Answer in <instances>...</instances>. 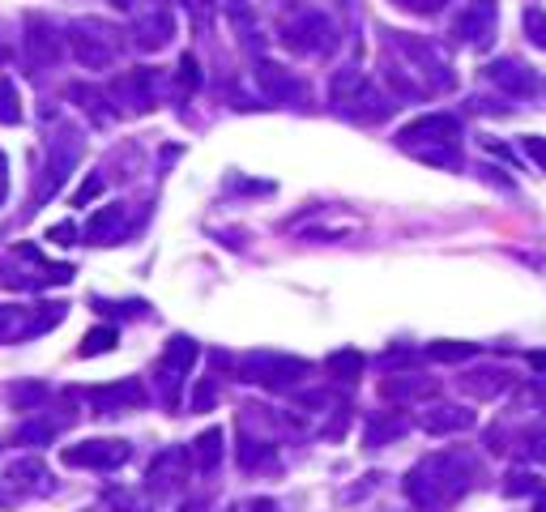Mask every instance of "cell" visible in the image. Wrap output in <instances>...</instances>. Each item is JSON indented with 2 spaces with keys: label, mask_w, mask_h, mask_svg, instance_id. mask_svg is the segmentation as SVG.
<instances>
[{
  "label": "cell",
  "mask_w": 546,
  "mask_h": 512,
  "mask_svg": "<svg viewBox=\"0 0 546 512\" xmlns=\"http://www.w3.org/2000/svg\"><path fill=\"white\" fill-rule=\"evenodd\" d=\"M188 457H192V466H197V470L210 474L218 461H222V431H218V427L201 431V436L192 440V453H188Z\"/></svg>",
  "instance_id": "7402d4cb"
},
{
  "label": "cell",
  "mask_w": 546,
  "mask_h": 512,
  "mask_svg": "<svg viewBox=\"0 0 546 512\" xmlns=\"http://www.w3.org/2000/svg\"><path fill=\"white\" fill-rule=\"evenodd\" d=\"M265 461H273V444H261V440L239 444V466L244 470H256V466H265Z\"/></svg>",
  "instance_id": "f1b7e54d"
},
{
  "label": "cell",
  "mask_w": 546,
  "mask_h": 512,
  "mask_svg": "<svg viewBox=\"0 0 546 512\" xmlns=\"http://www.w3.org/2000/svg\"><path fill=\"white\" fill-rule=\"evenodd\" d=\"M256 82H261V90L269 94L273 103H295V99H303V86L282 69V64L261 60V64H256Z\"/></svg>",
  "instance_id": "2e32d148"
},
{
  "label": "cell",
  "mask_w": 546,
  "mask_h": 512,
  "mask_svg": "<svg viewBox=\"0 0 546 512\" xmlns=\"http://www.w3.org/2000/svg\"><path fill=\"white\" fill-rule=\"evenodd\" d=\"M419 427L427 431V436H457V431H470L474 427V410L465 406H431Z\"/></svg>",
  "instance_id": "9a60e30c"
},
{
  "label": "cell",
  "mask_w": 546,
  "mask_h": 512,
  "mask_svg": "<svg viewBox=\"0 0 546 512\" xmlns=\"http://www.w3.org/2000/svg\"><path fill=\"white\" fill-rule=\"evenodd\" d=\"M47 239H52V244H77V227H73V222H60V227H52V231H47Z\"/></svg>",
  "instance_id": "8d00e7d4"
},
{
  "label": "cell",
  "mask_w": 546,
  "mask_h": 512,
  "mask_svg": "<svg viewBox=\"0 0 546 512\" xmlns=\"http://www.w3.org/2000/svg\"><path fill=\"white\" fill-rule=\"evenodd\" d=\"M461 389L470 397H500L508 389V372L504 367H478V372L461 376Z\"/></svg>",
  "instance_id": "ac0fdd59"
},
{
  "label": "cell",
  "mask_w": 546,
  "mask_h": 512,
  "mask_svg": "<svg viewBox=\"0 0 546 512\" xmlns=\"http://www.w3.org/2000/svg\"><path fill=\"white\" fill-rule=\"evenodd\" d=\"M244 512H278V504H273V500H252Z\"/></svg>",
  "instance_id": "60d3db41"
},
{
  "label": "cell",
  "mask_w": 546,
  "mask_h": 512,
  "mask_svg": "<svg viewBox=\"0 0 546 512\" xmlns=\"http://www.w3.org/2000/svg\"><path fill=\"white\" fill-rule=\"evenodd\" d=\"M60 461L77 470H120L128 461V444L124 440H86V444L64 448Z\"/></svg>",
  "instance_id": "52a82bcc"
},
{
  "label": "cell",
  "mask_w": 546,
  "mask_h": 512,
  "mask_svg": "<svg viewBox=\"0 0 546 512\" xmlns=\"http://www.w3.org/2000/svg\"><path fill=\"white\" fill-rule=\"evenodd\" d=\"M329 376L337 380H359L363 376V355L359 350H337V355H329Z\"/></svg>",
  "instance_id": "484cf974"
},
{
  "label": "cell",
  "mask_w": 546,
  "mask_h": 512,
  "mask_svg": "<svg viewBox=\"0 0 546 512\" xmlns=\"http://www.w3.org/2000/svg\"><path fill=\"white\" fill-rule=\"evenodd\" d=\"M0 124H22V103H18V86L9 77H0Z\"/></svg>",
  "instance_id": "83f0119b"
},
{
  "label": "cell",
  "mask_w": 546,
  "mask_h": 512,
  "mask_svg": "<svg viewBox=\"0 0 546 512\" xmlns=\"http://www.w3.org/2000/svg\"><path fill=\"white\" fill-rule=\"evenodd\" d=\"M111 99L120 103V111H150L154 99V73L150 69H133L111 82Z\"/></svg>",
  "instance_id": "30bf717a"
},
{
  "label": "cell",
  "mask_w": 546,
  "mask_h": 512,
  "mask_svg": "<svg viewBox=\"0 0 546 512\" xmlns=\"http://www.w3.org/2000/svg\"><path fill=\"white\" fill-rule=\"evenodd\" d=\"M124 222H128L124 205H103V210L86 222V239L90 244H116V239L124 235Z\"/></svg>",
  "instance_id": "e0dca14e"
},
{
  "label": "cell",
  "mask_w": 546,
  "mask_h": 512,
  "mask_svg": "<svg viewBox=\"0 0 546 512\" xmlns=\"http://www.w3.org/2000/svg\"><path fill=\"white\" fill-rule=\"evenodd\" d=\"M487 82L508 90V94H534L538 90L534 69H525L521 60H491L487 64Z\"/></svg>",
  "instance_id": "5bb4252c"
},
{
  "label": "cell",
  "mask_w": 546,
  "mask_h": 512,
  "mask_svg": "<svg viewBox=\"0 0 546 512\" xmlns=\"http://www.w3.org/2000/svg\"><path fill=\"white\" fill-rule=\"evenodd\" d=\"M529 363H534V372H546V350H538V355H529Z\"/></svg>",
  "instance_id": "b9f144b4"
},
{
  "label": "cell",
  "mask_w": 546,
  "mask_h": 512,
  "mask_svg": "<svg viewBox=\"0 0 546 512\" xmlns=\"http://www.w3.org/2000/svg\"><path fill=\"white\" fill-rule=\"evenodd\" d=\"M214 397H218L214 380H201V384H197V393H192V410H210V406H214Z\"/></svg>",
  "instance_id": "e575fe53"
},
{
  "label": "cell",
  "mask_w": 546,
  "mask_h": 512,
  "mask_svg": "<svg viewBox=\"0 0 546 512\" xmlns=\"http://www.w3.org/2000/svg\"><path fill=\"white\" fill-rule=\"evenodd\" d=\"M534 487H538V478H529L525 470H517V474H512V483H508L504 491H508V495H525V491H534Z\"/></svg>",
  "instance_id": "74e56055"
},
{
  "label": "cell",
  "mask_w": 546,
  "mask_h": 512,
  "mask_svg": "<svg viewBox=\"0 0 546 512\" xmlns=\"http://www.w3.org/2000/svg\"><path fill=\"white\" fill-rule=\"evenodd\" d=\"M69 47H73V56L82 69H111L116 64V35L103 26V22H73L69 26Z\"/></svg>",
  "instance_id": "7a4b0ae2"
},
{
  "label": "cell",
  "mask_w": 546,
  "mask_h": 512,
  "mask_svg": "<svg viewBox=\"0 0 546 512\" xmlns=\"http://www.w3.org/2000/svg\"><path fill=\"white\" fill-rule=\"evenodd\" d=\"M525 457L546 461V427H538V431H529V436H525Z\"/></svg>",
  "instance_id": "836d02e7"
},
{
  "label": "cell",
  "mask_w": 546,
  "mask_h": 512,
  "mask_svg": "<svg viewBox=\"0 0 546 512\" xmlns=\"http://www.w3.org/2000/svg\"><path fill=\"white\" fill-rule=\"evenodd\" d=\"M201 86V69H197V60H192V56H184L180 60V90L188 94V90H197Z\"/></svg>",
  "instance_id": "1f68e13d"
},
{
  "label": "cell",
  "mask_w": 546,
  "mask_h": 512,
  "mask_svg": "<svg viewBox=\"0 0 546 512\" xmlns=\"http://www.w3.org/2000/svg\"><path fill=\"white\" fill-rule=\"evenodd\" d=\"M525 154L538 163V171H546V137H525Z\"/></svg>",
  "instance_id": "d590c367"
},
{
  "label": "cell",
  "mask_w": 546,
  "mask_h": 512,
  "mask_svg": "<svg viewBox=\"0 0 546 512\" xmlns=\"http://www.w3.org/2000/svg\"><path fill=\"white\" fill-rule=\"evenodd\" d=\"M393 5L410 9V13H436V9H444V0H393Z\"/></svg>",
  "instance_id": "f35d334b"
},
{
  "label": "cell",
  "mask_w": 546,
  "mask_h": 512,
  "mask_svg": "<svg viewBox=\"0 0 546 512\" xmlns=\"http://www.w3.org/2000/svg\"><path fill=\"white\" fill-rule=\"evenodd\" d=\"M282 43L291 47V52H325L333 43V26L325 13H299L295 22L282 26Z\"/></svg>",
  "instance_id": "ba28073f"
},
{
  "label": "cell",
  "mask_w": 546,
  "mask_h": 512,
  "mask_svg": "<svg viewBox=\"0 0 546 512\" xmlns=\"http://www.w3.org/2000/svg\"><path fill=\"white\" fill-rule=\"evenodd\" d=\"M175 35V18L167 9H154L146 13V18L133 22V47H141V52H158V47H167Z\"/></svg>",
  "instance_id": "4fadbf2b"
},
{
  "label": "cell",
  "mask_w": 546,
  "mask_h": 512,
  "mask_svg": "<svg viewBox=\"0 0 546 512\" xmlns=\"http://www.w3.org/2000/svg\"><path fill=\"white\" fill-rule=\"evenodd\" d=\"M90 406L99 410V414L137 410V406H146V389H141V380H116V384H99V389H90Z\"/></svg>",
  "instance_id": "8fae6325"
},
{
  "label": "cell",
  "mask_w": 546,
  "mask_h": 512,
  "mask_svg": "<svg viewBox=\"0 0 546 512\" xmlns=\"http://www.w3.org/2000/svg\"><path fill=\"white\" fill-rule=\"evenodd\" d=\"M184 483V453H163L150 466V491H171Z\"/></svg>",
  "instance_id": "ffe728a7"
},
{
  "label": "cell",
  "mask_w": 546,
  "mask_h": 512,
  "mask_svg": "<svg viewBox=\"0 0 546 512\" xmlns=\"http://www.w3.org/2000/svg\"><path fill=\"white\" fill-rule=\"evenodd\" d=\"M470 474H474V461L465 453H436L406 474V495L423 512H436L444 504H453L457 495H465Z\"/></svg>",
  "instance_id": "6da1fadb"
},
{
  "label": "cell",
  "mask_w": 546,
  "mask_h": 512,
  "mask_svg": "<svg viewBox=\"0 0 546 512\" xmlns=\"http://www.w3.org/2000/svg\"><path fill=\"white\" fill-rule=\"evenodd\" d=\"M312 367L295 359V355H248L239 359V376L252 380V384H265V389H291L308 376Z\"/></svg>",
  "instance_id": "3957f363"
},
{
  "label": "cell",
  "mask_w": 546,
  "mask_h": 512,
  "mask_svg": "<svg viewBox=\"0 0 546 512\" xmlns=\"http://www.w3.org/2000/svg\"><path fill=\"white\" fill-rule=\"evenodd\" d=\"M384 397H397V402H410V397H431L436 393V384L431 380H419V376H389L380 384Z\"/></svg>",
  "instance_id": "603a6c76"
},
{
  "label": "cell",
  "mask_w": 546,
  "mask_h": 512,
  "mask_svg": "<svg viewBox=\"0 0 546 512\" xmlns=\"http://www.w3.org/2000/svg\"><path fill=\"white\" fill-rule=\"evenodd\" d=\"M495 26H500V5H495V0H470L453 26V35L465 47H491Z\"/></svg>",
  "instance_id": "8992f818"
},
{
  "label": "cell",
  "mask_w": 546,
  "mask_h": 512,
  "mask_svg": "<svg viewBox=\"0 0 546 512\" xmlns=\"http://www.w3.org/2000/svg\"><path fill=\"white\" fill-rule=\"evenodd\" d=\"M534 512H546V491L538 495V508H534Z\"/></svg>",
  "instance_id": "7bdbcfd3"
},
{
  "label": "cell",
  "mask_w": 546,
  "mask_h": 512,
  "mask_svg": "<svg viewBox=\"0 0 546 512\" xmlns=\"http://www.w3.org/2000/svg\"><path fill=\"white\" fill-rule=\"evenodd\" d=\"M188 9H192V18L205 26V22H210V13H214V0H188Z\"/></svg>",
  "instance_id": "ab89813d"
},
{
  "label": "cell",
  "mask_w": 546,
  "mask_h": 512,
  "mask_svg": "<svg viewBox=\"0 0 546 512\" xmlns=\"http://www.w3.org/2000/svg\"><path fill=\"white\" fill-rule=\"evenodd\" d=\"M457 137H461V124L453 116H444V111H431V116H419L401 128L397 146L410 150V154H423V150H436V146H457Z\"/></svg>",
  "instance_id": "5b68a950"
},
{
  "label": "cell",
  "mask_w": 546,
  "mask_h": 512,
  "mask_svg": "<svg viewBox=\"0 0 546 512\" xmlns=\"http://www.w3.org/2000/svg\"><path fill=\"white\" fill-rule=\"evenodd\" d=\"M406 419L401 414H372L367 419V427H363V440L372 444V448H380V444H389V440H397V436H406Z\"/></svg>",
  "instance_id": "44dd1931"
},
{
  "label": "cell",
  "mask_w": 546,
  "mask_h": 512,
  "mask_svg": "<svg viewBox=\"0 0 546 512\" xmlns=\"http://www.w3.org/2000/svg\"><path fill=\"white\" fill-rule=\"evenodd\" d=\"M201 355V346L192 342V338H171L167 350H163V359H158V389H163V402L167 406H180V393H184V380L192 372V363H197Z\"/></svg>",
  "instance_id": "277c9868"
},
{
  "label": "cell",
  "mask_w": 546,
  "mask_h": 512,
  "mask_svg": "<svg viewBox=\"0 0 546 512\" xmlns=\"http://www.w3.org/2000/svg\"><path fill=\"white\" fill-rule=\"evenodd\" d=\"M474 355H478L474 342H431L427 346V359H436V363H465Z\"/></svg>",
  "instance_id": "d4e9b609"
},
{
  "label": "cell",
  "mask_w": 546,
  "mask_h": 512,
  "mask_svg": "<svg viewBox=\"0 0 546 512\" xmlns=\"http://www.w3.org/2000/svg\"><path fill=\"white\" fill-rule=\"evenodd\" d=\"M56 436V423H26V427H18V444H30V440H52Z\"/></svg>",
  "instance_id": "4dcf8cb0"
},
{
  "label": "cell",
  "mask_w": 546,
  "mask_h": 512,
  "mask_svg": "<svg viewBox=\"0 0 546 512\" xmlns=\"http://www.w3.org/2000/svg\"><path fill=\"white\" fill-rule=\"evenodd\" d=\"M227 13H231V22H235V30H239V39H244L248 47L261 43V30H256V22H252L248 0H227Z\"/></svg>",
  "instance_id": "cb8c5ba5"
},
{
  "label": "cell",
  "mask_w": 546,
  "mask_h": 512,
  "mask_svg": "<svg viewBox=\"0 0 546 512\" xmlns=\"http://www.w3.org/2000/svg\"><path fill=\"white\" fill-rule=\"evenodd\" d=\"M397 43H401V52L414 56V60L423 64V73H427V77H436V90H448V86H453V73H448V60H444V52H440L436 43L414 39V35H401Z\"/></svg>",
  "instance_id": "7c38bea8"
},
{
  "label": "cell",
  "mask_w": 546,
  "mask_h": 512,
  "mask_svg": "<svg viewBox=\"0 0 546 512\" xmlns=\"http://www.w3.org/2000/svg\"><path fill=\"white\" fill-rule=\"evenodd\" d=\"M111 346H116V329L103 325V329H90V333H86L82 346H77V355H82V359H94V355H107Z\"/></svg>",
  "instance_id": "4316f807"
},
{
  "label": "cell",
  "mask_w": 546,
  "mask_h": 512,
  "mask_svg": "<svg viewBox=\"0 0 546 512\" xmlns=\"http://www.w3.org/2000/svg\"><path fill=\"white\" fill-rule=\"evenodd\" d=\"M30 60L35 64H56L60 60V35L47 22H30Z\"/></svg>",
  "instance_id": "d6986e66"
},
{
  "label": "cell",
  "mask_w": 546,
  "mask_h": 512,
  "mask_svg": "<svg viewBox=\"0 0 546 512\" xmlns=\"http://www.w3.org/2000/svg\"><path fill=\"white\" fill-rule=\"evenodd\" d=\"M77 154H82V141H56V146H52V154H47V163H43V180H39V188H35V210H39V205L47 201V197H56V192H60V184L64 180H69V167L77 163Z\"/></svg>",
  "instance_id": "9c48e42d"
},
{
  "label": "cell",
  "mask_w": 546,
  "mask_h": 512,
  "mask_svg": "<svg viewBox=\"0 0 546 512\" xmlns=\"http://www.w3.org/2000/svg\"><path fill=\"white\" fill-rule=\"evenodd\" d=\"M525 30H529V43L546 52V9H525Z\"/></svg>",
  "instance_id": "f546056e"
},
{
  "label": "cell",
  "mask_w": 546,
  "mask_h": 512,
  "mask_svg": "<svg viewBox=\"0 0 546 512\" xmlns=\"http://www.w3.org/2000/svg\"><path fill=\"white\" fill-rule=\"evenodd\" d=\"M103 192V175H86V184L73 192V205H86V201H94Z\"/></svg>",
  "instance_id": "d6a6232c"
}]
</instances>
